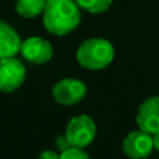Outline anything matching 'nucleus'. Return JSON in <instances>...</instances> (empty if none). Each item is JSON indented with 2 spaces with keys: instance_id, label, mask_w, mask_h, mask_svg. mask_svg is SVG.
Masks as SVG:
<instances>
[{
  "instance_id": "0eeeda50",
  "label": "nucleus",
  "mask_w": 159,
  "mask_h": 159,
  "mask_svg": "<svg viewBox=\"0 0 159 159\" xmlns=\"http://www.w3.org/2000/svg\"><path fill=\"white\" fill-rule=\"evenodd\" d=\"M21 52L25 60L34 64H43L52 59L53 48L52 43L41 36H31L21 42Z\"/></svg>"
},
{
  "instance_id": "20e7f679",
  "label": "nucleus",
  "mask_w": 159,
  "mask_h": 159,
  "mask_svg": "<svg viewBox=\"0 0 159 159\" xmlns=\"http://www.w3.org/2000/svg\"><path fill=\"white\" fill-rule=\"evenodd\" d=\"M25 66L21 60L7 57L0 60V92H13L18 89L25 80Z\"/></svg>"
},
{
  "instance_id": "2eb2a0df",
  "label": "nucleus",
  "mask_w": 159,
  "mask_h": 159,
  "mask_svg": "<svg viewBox=\"0 0 159 159\" xmlns=\"http://www.w3.org/2000/svg\"><path fill=\"white\" fill-rule=\"evenodd\" d=\"M152 137H154V149L159 152V131L155 133Z\"/></svg>"
},
{
  "instance_id": "9b49d317",
  "label": "nucleus",
  "mask_w": 159,
  "mask_h": 159,
  "mask_svg": "<svg viewBox=\"0 0 159 159\" xmlns=\"http://www.w3.org/2000/svg\"><path fill=\"white\" fill-rule=\"evenodd\" d=\"M81 10L91 14H101L110 8L113 0H75Z\"/></svg>"
},
{
  "instance_id": "f03ea898",
  "label": "nucleus",
  "mask_w": 159,
  "mask_h": 159,
  "mask_svg": "<svg viewBox=\"0 0 159 159\" xmlns=\"http://www.w3.org/2000/svg\"><path fill=\"white\" fill-rule=\"evenodd\" d=\"M77 61L87 70H102L115 59V48L105 38H91L77 49Z\"/></svg>"
},
{
  "instance_id": "4468645a",
  "label": "nucleus",
  "mask_w": 159,
  "mask_h": 159,
  "mask_svg": "<svg viewBox=\"0 0 159 159\" xmlns=\"http://www.w3.org/2000/svg\"><path fill=\"white\" fill-rule=\"evenodd\" d=\"M57 147H59V149L60 151H66L67 148H70V143H69V140L66 138V135H61V137H59L57 138Z\"/></svg>"
},
{
  "instance_id": "ddd939ff",
  "label": "nucleus",
  "mask_w": 159,
  "mask_h": 159,
  "mask_svg": "<svg viewBox=\"0 0 159 159\" xmlns=\"http://www.w3.org/2000/svg\"><path fill=\"white\" fill-rule=\"evenodd\" d=\"M38 159H60V155L56 151H52V149H48V151H43L41 155H39Z\"/></svg>"
},
{
  "instance_id": "1a4fd4ad",
  "label": "nucleus",
  "mask_w": 159,
  "mask_h": 159,
  "mask_svg": "<svg viewBox=\"0 0 159 159\" xmlns=\"http://www.w3.org/2000/svg\"><path fill=\"white\" fill-rule=\"evenodd\" d=\"M21 38L17 31L0 20V60L7 57H14L21 49Z\"/></svg>"
},
{
  "instance_id": "423d86ee",
  "label": "nucleus",
  "mask_w": 159,
  "mask_h": 159,
  "mask_svg": "<svg viewBox=\"0 0 159 159\" xmlns=\"http://www.w3.org/2000/svg\"><path fill=\"white\" fill-rule=\"evenodd\" d=\"M55 101L64 106L77 105L87 95V87L82 81L75 78H63L56 82L52 89Z\"/></svg>"
},
{
  "instance_id": "f8f14e48",
  "label": "nucleus",
  "mask_w": 159,
  "mask_h": 159,
  "mask_svg": "<svg viewBox=\"0 0 159 159\" xmlns=\"http://www.w3.org/2000/svg\"><path fill=\"white\" fill-rule=\"evenodd\" d=\"M60 159H91V157L84 151V148L70 147L66 151L60 152Z\"/></svg>"
},
{
  "instance_id": "39448f33",
  "label": "nucleus",
  "mask_w": 159,
  "mask_h": 159,
  "mask_svg": "<svg viewBox=\"0 0 159 159\" xmlns=\"http://www.w3.org/2000/svg\"><path fill=\"white\" fill-rule=\"evenodd\" d=\"M123 152L130 159H147L154 151L152 134L138 129L129 133L123 140Z\"/></svg>"
},
{
  "instance_id": "6e6552de",
  "label": "nucleus",
  "mask_w": 159,
  "mask_h": 159,
  "mask_svg": "<svg viewBox=\"0 0 159 159\" xmlns=\"http://www.w3.org/2000/svg\"><path fill=\"white\" fill-rule=\"evenodd\" d=\"M138 129L154 135L159 131V96L154 95L147 98L138 106L135 116Z\"/></svg>"
},
{
  "instance_id": "f257e3e1",
  "label": "nucleus",
  "mask_w": 159,
  "mask_h": 159,
  "mask_svg": "<svg viewBox=\"0 0 159 159\" xmlns=\"http://www.w3.org/2000/svg\"><path fill=\"white\" fill-rule=\"evenodd\" d=\"M42 14L43 27L56 36L69 35L81 21V8L75 0H46Z\"/></svg>"
},
{
  "instance_id": "9d476101",
  "label": "nucleus",
  "mask_w": 159,
  "mask_h": 159,
  "mask_svg": "<svg viewBox=\"0 0 159 159\" xmlns=\"http://www.w3.org/2000/svg\"><path fill=\"white\" fill-rule=\"evenodd\" d=\"M46 0H17L16 11L24 18H35L43 13Z\"/></svg>"
},
{
  "instance_id": "7ed1b4c3",
  "label": "nucleus",
  "mask_w": 159,
  "mask_h": 159,
  "mask_svg": "<svg viewBox=\"0 0 159 159\" xmlns=\"http://www.w3.org/2000/svg\"><path fill=\"white\" fill-rule=\"evenodd\" d=\"M64 135L71 147L85 148L95 140L96 124L92 120V117H89L88 115L74 116L67 124Z\"/></svg>"
}]
</instances>
